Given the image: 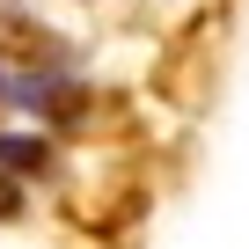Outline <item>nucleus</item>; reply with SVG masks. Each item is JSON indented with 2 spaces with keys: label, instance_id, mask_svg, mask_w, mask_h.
I'll list each match as a JSON object with an SVG mask.
<instances>
[{
  "label": "nucleus",
  "instance_id": "nucleus-4",
  "mask_svg": "<svg viewBox=\"0 0 249 249\" xmlns=\"http://www.w3.org/2000/svg\"><path fill=\"white\" fill-rule=\"evenodd\" d=\"M8 8H15V0H0V22H8Z\"/></svg>",
  "mask_w": 249,
  "mask_h": 249
},
{
  "label": "nucleus",
  "instance_id": "nucleus-2",
  "mask_svg": "<svg viewBox=\"0 0 249 249\" xmlns=\"http://www.w3.org/2000/svg\"><path fill=\"white\" fill-rule=\"evenodd\" d=\"M0 169H8L15 183H37L52 169V140L44 132H22V124H0Z\"/></svg>",
  "mask_w": 249,
  "mask_h": 249
},
{
  "label": "nucleus",
  "instance_id": "nucleus-3",
  "mask_svg": "<svg viewBox=\"0 0 249 249\" xmlns=\"http://www.w3.org/2000/svg\"><path fill=\"white\" fill-rule=\"evenodd\" d=\"M22 213H30V183H15L0 169V220H22Z\"/></svg>",
  "mask_w": 249,
  "mask_h": 249
},
{
  "label": "nucleus",
  "instance_id": "nucleus-1",
  "mask_svg": "<svg viewBox=\"0 0 249 249\" xmlns=\"http://www.w3.org/2000/svg\"><path fill=\"white\" fill-rule=\"evenodd\" d=\"M73 88H81V73L66 59H0V103H8V110L52 117Z\"/></svg>",
  "mask_w": 249,
  "mask_h": 249
},
{
  "label": "nucleus",
  "instance_id": "nucleus-5",
  "mask_svg": "<svg viewBox=\"0 0 249 249\" xmlns=\"http://www.w3.org/2000/svg\"><path fill=\"white\" fill-rule=\"evenodd\" d=\"M0 59H8V52H0Z\"/></svg>",
  "mask_w": 249,
  "mask_h": 249
}]
</instances>
